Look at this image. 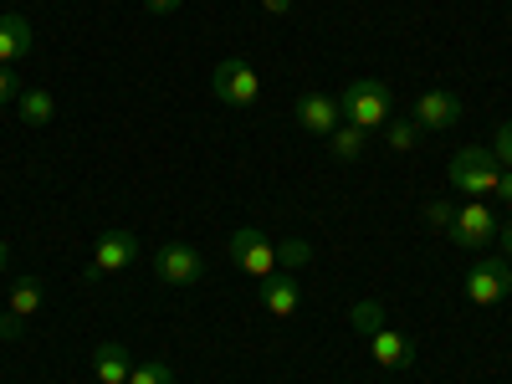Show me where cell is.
<instances>
[{"label":"cell","mask_w":512,"mask_h":384,"mask_svg":"<svg viewBox=\"0 0 512 384\" xmlns=\"http://www.w3.org/2000/svg\"><path fill=\"white\" fill-rule=\"evenodd\" d=\"M390 108H395V98H390V88H384L379 77H354L349 88L338 93V113H344V123L364 128V134H379V128L395 118Z\"/></svg>","instance_id":"6da1fadb"},{"label":"cell","mask_w":512,"mask_h":384,"mask_svg":"<svg viewBox=\"0 0 512 384\" xmlns=\"http://www.w3.org/2000/svg\"><path fill=\"white\" fill-rule=\"evenodd\" d=\"M446 180L461 190V195H497V180H502V164H497V154L492 149H482V144H472V149H461L451 164H446Z\"/></svg>","instance_id":"7a4b0ae2"},{"label":"cell","mask_w":512,"mask_h":384,"mask_svg":"<svg viewBox=\"0 0 512 384\" xmlns=\"http://www.w3.org/2000/svg\"><path fill=\"white\" fill-rule=\"evenodd\" d=\"M497 231H502V221H497V210H492L487 200H466V205H456V216H451V226H446V236H451L456 246H466V251L492 246Z\"/></svg>","instance_id":"3957f363"},{"label":"cell","mask_w":512,"mask_h":384,"mask_svg":"<svg viewBox=\"0 0 512 384\" xmlns=\"http://www.w3.org/2000/svg\"><path fill=\"white\" fill-rule=\"evenodd\" d=\"M226 251H231V262H236L246 277H256V282L277 272V241H272V236H262L256 226H241V231H231Z\"/></svg>","instance_id":"277c9868"},{"label":"cell","mask_w":512,"mask_h":384,"mask_svg":"<svg viewBox=\"0 0 512 384\" xmlns=\"http://www.w3.org/2000/svg\"><path fill=\"white\" fill-rule=\"evenodd\" d=\"M461 292H466V303H477V308L502 303V297L512 292V262L507 256H487V262H477L461 277Z\"/></svg>","instance_id":"5b68a950"},{"label":"cell","mask_w":512,"mask_h":384,"mask_svg":"<svg viewBox=\"0 0 512 384\" xmlns=\"http://www.w3.org/2000/svg\"><path fill=\"white\" fill-rule=\"evenodd\" d=\"M210 93H216V103H226V108H251L256 98H262V82H256V67L251 62L226 57L216 67V77H210Z\"/></svg>","instance_id":"8992f818"},{"label":"cell","mask_w":512,"mask_h":384,"mask_svg":"<svg viewBox=\"0 0 512 384\" xmlns=\"http://www.w3.org/2000/svg\"><path fill=\"white\" fill-rule=\"evenodd\" d=\"M154 277L164 287H195L205 277V256L190 241H169V246L154 251Z\"/></svg>","instance_id":"52a82bcc"},{"label":"cell","mask_w":512,"mask_h":384,"mask_svg":"<svg viewBox=\"0 0 512 384\" xmlns=\"http://www.w3.org/2000/svg\"><path fill=\"white\" fill-rule=\"evenodd\" d=\"M134 256H139V236L134 231H103L98 246H93V262H88V282L134 267Z\"/></svg>","instance_id":"ba28073f"},{"label":"cell","mask_w":512,"mask_h":384,"mask_svg":"<svg viewBox=\"0 0 512 384\" xmlns=\"http://www.w3.org/2000/svg\"><path fill=\"white\" fill-rule=\"evenodd\" d=\"M461 123V98L451 88H431L415 98V128H431V134H441V128H456Z\"/></svg>","instance_id":"9c48e42d"},{"label":"cell","mask_w":512,"mask_h":384,"mask_svg":"<svg viewBox=\"0 0 512 384\" xmlns=\"http://www.w3.org/2000/svg\"><path fill=\"white\" fill-rule=\"evenodd\" d=\"M36 308H41V282L16 277L11 282V308L0 318V338H21V328H26V318H36Z\"/></svg>","instance_id":"30bf717a"},{"label":"cell","mask_w":512,"mask_h":384,"mask_svg":"<svg viewBox=\"0 0 512 384\" xmlns=\"http://www.w3.org/2000/svg\"><path fill=\"white\" fill-rule=\"evenodd\" d=\"M338 123H344V113H338V98H328V93H308V98H297V128H308V134L328 139Z\"/></svg>","instance_id":"8fae6325"},{"label":"cell","mask_w":512,"mask_h":384,"mask_svg":"<svg viewBox=\"0 0 512 384\" xmlns=\"http://www.w3.org/2000/svg\"><path fill=\"white\" fill-rule=\"evenodd\" d=\"M256 292H262V308L272 318H292L297 303H303V292H297V272H272V277L256 282Z\"/></svg>","instance_id":"7c38bea8"},{"label":"cell","mask_w":512,"mask_h":384,"mask_svg":"<svg viewBox=\"0 0 512 384\" xmlns=\"http://www.w3.org/2000/svg\"><path fill=\"white\" fill-rule=\"evenodd\" d=\"M369 354H374L384 369H410V364H415L410 338H405V333H395V328H379V333H369Z\"/></svg>","instance_id":"4fadbf2b"},{"label":"cell","mask_w":512,"mask_h":384,"mask_svg":"<svg viewBox=\"0 0 512 384\" xmlns=\"http://www.w3.org/2000/svg\"><path fill=\"white\" fill-rule=\"evenodd\" d=\"M26 52H31V21L16 16V11H6V16H0V67L21 62Z\"/></svg>","instance_id":"5bb4252c"},{"label":"cell","mask_w":512,"mask_h":384,"mask_svg":"<svg viewBox=\"0 0 512 384\" xmlns=\"http://www.w3.org/2000/svg\"><path fill=\"white\" fill-rule=\"evenodd\" d=\"M128 369H134V359H128L123 344L93 349V379H98V384H128Z\"/></svg>","instance_id":"9a60e30c"},{"label":"cell","mask_w":512,"mask_h":384,"mask_svg":"<svg viewBox=\"0 0 512 384\" xmlns=\"http://www.w3.org/2000/svg\"><path fill=\"white\" fill-rule=\"evenodd\" d=\"M369 139H374V134H364V128L338 123L333 134H328V149H333V159H338V164H359V159L369 154Z\"/></svg>","instance_id":"2e32d148"},{"label":"cell","mask_w":512,"mask_h":384,"mask_svg":"<svg viewBox=\"0 0 512 384\" xmlns=\"http://www.w3.org/2000/svg\"><path fill=\"white\" fill-rule=\"evenodd\" d=\"M16 113H21L26 128H47V123L57 118V98H52L47 88H26V93L16 98Z\"/></svg>","instance_id":"e0dca14e"},{"label":"cell","mask_w":512,"mask_h":384,"mask_svg":"<svg viewBox=\"0 0 512 384\" xmlns=\"http://www.w3.org/2000/svg\"><path fill=\"white\" fill-rule=\"evenodd\" d=\"M415 139H420L415 118H390V123H384V149H395V154H410V149H415Z\"/></svg>","instance_id":"ac0fdd59"},{"label":"cell","mask_w":512,"mask_h":384,"mask_svg":"<svg viewBox=\"0 0 512 384\" xmlns=\"http://www.w3.org/2000/svg\"><path fill=\"white\" fill-rule=\"evenodd\" d=\"M128 384H175V369H169L164 359H139L134 369H128Z\"/></svg>","instance_id":"d6986e66"},{"label":"cell","mask_w":512,"mask_h":384,"mask_svg":"<svg viewBox=\"0 0 512 384\" xmlns=\"http://www.w3.org/2000/svg\"><path fill=\"white\" fill-rule=\"evenodd\" d=\"M313 262V246L308 241H282L277 246V272H297V267H308Z\"/></svg>","instance_id":"ffe728a7"},{"label":"cell","mask_w":512,"mask_h":384,"mask_svg":"<svg viewBox=\"0 0 512 384\" xmlns=\"http://www.w3.org/2000/svg\"><path fill=\"white\" fill-rule=\"evenodd\" d=\"M354 328L369 338V333H379L384 328V308L379 303H369V297H364V303H354Z\"/></svg>","instance_id":"44dd1931"},{"label":"cell","mask_w":512,"mask_h":384,"mask_svg":"<svg viewBox=\"0 0 512 384\" xmlns=\"http://www.w3.org/2000/svg\"><path fill=\"white\" fill-rule=\"evenodd\" d=\"M492 154H497V164H502V169H512V118H507V123H497V134H492Z\"/></svg>","instance_id":"7402d4cb"},{"label":"cell","mask_w":512,"mask_h":384,"mask_svg":"<svg viewBox=\"0 0 512 384\" xmlns=\"http://www.w3.org/2000/svg\"><path fill=\"white\" fill-rule=\"evenodd\" d=\"M21 93H26V88H21V77H16L11 67H0V108H11Z\"/></svg>","instance_id":"603a6c76"},{"label":"cell","mask_w":512,"mask_h":384,"mask_svg":"<svg viewBox=\"0 0 512 384\" xmlns=\"http://www.w3.org/2000/svg\"><path fill=\"white\" fill-rule=\"evenodd\" d=\"M451 216H456V205H446V200H436L431 210H425V221H431V226H451Z\"/></svg>","instance_id":"cb8c5ba5"},{"label":"cell","mask_w":512,"mask_h":384,"mask_svg":"<svg viewBox=\"0 0 512 384\" xmlns=\"http://www.w3.org/2000/svg\"><path fill=\"white\" fill-rule=\"evenodd\" d=\"M144 6H149L154 16H175V11L185 6V0H144Z\"/></svg>","instance_id":"d4e9b609"},{"label":"cell","mask_w":512,"mask_h":384,"mask_svg":"<svg viewBox=\"0 0 512 384\" xmlns=\"http://www.w3.org/2000/svg\"><path fill=\"white\" fill-rule=\"evenodd\" d=\"M497 256H507V262H512V221H502V231H497Z\"/></svg>","instance_id":"484cf974"},{"label":"cell","mask_w":512,"mask_h":384,"mask_svg":"<svg viewBox=\"0 0 512 384\" xmlns=\"http://www.w3.org/2000/svg\"><path fill=\"white\" fill-rule=\"evenodd\" d=\"M497 190H502V200L512 205V169H502V180H497Z\"/></svg>","instance_id":"4316f807"},{"label":"cell","mask_w":512,"mask_h":384,"mask_svg":"<svg viewBox=\"0 0 512 384\" xmlns=\"http://www.w3.org/2000/svg\"><path fill=\"white\" fill-rule=\"evenodd\" d=\"M262 6H267V11H272V16H282V11H287V6H292V0H262Z\"/></svg>","instance_id":"83f0119b"},{"label":"cell","mask_w":512,"mask_h":384,"mask_svg":"<svg viewBox=\"0 0 512 384\" xmlns=\"http://www.w3.org/2000/svg\"><path fill=\"white\" fill-rule=\"evenodd\" d=\"M6 262H11V246H6V241H0V267H6Z\"/></svg>","instance_id":"f1b7e54d"}]
</instances>
